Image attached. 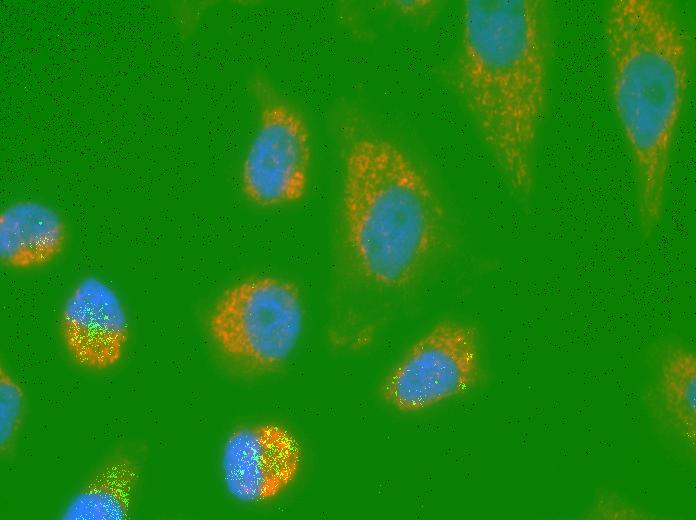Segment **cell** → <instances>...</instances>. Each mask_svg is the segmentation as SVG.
Wrapping results in <instances>:
<instances>
[{
  "mask_svg": "<svg viewBox=\"0 0 696 520\" xmlns=\"http://www.w3.org/2000/svg\"><path fill=\"white\" fill-rule=\"evenodd\" d=\"M340 132L344 277L379 293L411 289L447 241L444 202L425 170L391 138L353 116Z\"/></svg>",
  "mask_w": 696,
  "mask_h": 520,
  "instance_id": "6da1fadb",
  "label": "cell"
},
{
  "mask_svg": "<svg viewBox=\"0 0 696 520\" xmlns=\"http://www.w3.org/2000/svg\"><path fill=\"white\" fill-rule=\"evenodd\" d=\"M543 0H466L450 82L511 193L528 199L548 91Z\"/></svg>",
  "mask_w": 696,
  "mask_h": 520,
  "instance_id": "7a4b0ae2",
  "label": "cell"
},
{
  "mask_svg": "<svg viewBox=\"0 0 696 520\" xmlns=\"http://www.w3.org/2000/svg\"><path fill=\"white\" fill-rule=\"evenodd\" d=\"M604 31L613 108L631 155L640 226L648 235L662 218L692 38L668 0H613Z\"/></svg>",
  "mask_w": 696,
  "mask_h": 520,
  "instance_id": "3957f363",
  "label": "cell"
},
{
  "mask_svg": "<svg viewBox=\"0 0 696 520\" xmlns=\"http://www.w3.org/2000/svg\"><path fill=\"white\" fill-rule=\"evenodd\" d=\"M304 322L303 297L296 283L263 275L227 287L210 309L206 327L228 368L241 377L256 378L286 364Z\"/></svg>",
  "mask_w": 696,
  "mask_h": 520,
  "instance_id": "277c9868",
  "label": "cell"
},
{
  "mask_svg": "<svg viewBox=\"0 0 696 520\" xmlns=\"http://www.w3.org/2000/svg\"><path fill=\"white\" fill-rule=\"evenodd\" d=\"M483 377L478 327L444 319L392 366L379 385V395L391 409L415 413L471 392Z\"/></svg>",
  "mask_w": 696,
  "mask_h": 520,
  "instance_id": "5b68a950",
  "label": "cell"
},
{
  "mask_svg": "<svg viewBox=\"0 0 696 520\" xmlns=\"http://www.w3.org/2000/svg\"><path fill=\"white\" fill-rule=\"evenodd\" d=\"M260 95L258 124L242 162L240 185L249 202L274 208L305 195L312 139L297 109L267 90Z\"/></svg>",
  "mask_w": 696,
  "mask_h": 520,
  "instance_id": "8992f818",
  "label": "cell"
},
{
  "mask_svg": "<svg viewBox=\"0 0 696 520\" xmlns=\"http://www.w3.org/2000/svg\"><path fill=\"white\" fill-rule=\"evenodd\" d=\"M303 448L284 425L263 422L239 426L224 441L221 474L229 495L245 504H262L283 495L298 478Z\"/></svg>",
  "mask_w": 696,
  "mask_h": 520,
  "instance_id": "52a82bcc",
  "label": "cell"
},
{
  "mask_svg": "<svg viewBox=\"0 0 696 520\" xmlns=\"http://www.w3.org/2000/svg\"><path fill=\"white\" fill-rule=\"evenodd\" d=\"M59 332L66 353L77 366L103 372L122 361L130 320L116 289L90 274L79 279L64 300Z\"/></svg>",
  "mask_w": 696,
  "mask_h": 520,
  "instance_id": "ba28073f",
  "label": "cell"
},
{
  "mask_svg": "<svg viewBox=\"0 0 696 520\" xmlns=\"http://www.w3.org/2000/svg\"><path fill=\"white\" fill-rule=\"evenodd\" d=\"M67 241L65 219L45 203L20 200L0 213V260L8 268L45 267L63 253Z\"/></svg>",
  "mask_w": 696,
  "mask_h": 520,
  "instance_id": "9c48e42d",
  "label": "cell"
},
{
  "mask_svg": "<svg viewBox=\"0 0 696 520\" xmlns=\"http://www.w3.org/2000/svg\"><path fill=\"white\" fill-rule=\"evenodd\" d=\"M648 404L668 433L695 451L696 357L683 344L667 342L655 353V376Z\"/></svg>",
  "mask_w": 696,
  "mask_h": 520,
  "instance_id": "30bf717a",
  "label": "cell"
},
{
  "mask_svg": "<svg viewBox=\"0 0 696 520\" xmlns=\"http://www.w3.org/2000/svg\"><path fill=\"white\" fill-rule=\"evenodd\" d=\"M141 476V466L133 457L125 454L112 457L70 498L60 518L130 519Z\"/></svg>",
  "mask_w": 696,
  "mask_h": 520,
  "instance_id": "8fae6325",
  "label": "cell"
},
{
  "mask_svg": "<svg viewBox=\"0 0 696 520\" xmlns=\"http://www.w3.org/2000/svg\"><path fill=\"white\" fill-rule=\"evenodd\" d=\"M26 414V394L18 379L0 367V450L8 454L16 443Z\"/></svg>",
  "mask_w": 696,
  "mask_h": 520,
  "instance_id": "7c38bea8",
  "label": "cell"
},
{
  "mask_svg": "<svg viewBox=\"0 0 696 520\" xmlns=\"http://www.w3.org/2000/svg\"><path fill=\"white\" fill-rule=\"evenodd\" d=\"M386 6L399 17L415 21H431L441 11L442 2L435 0L390 1Z\"/></svg>",
  "mask_w": 696,
  "mask_h": 520,
  "instance_id": "4fadbf2b",
  "label": "cell"
},
{
  "mask_svg": "<svg viewBox=\"0 0 696 520\" xmlns=\"http://www.w3.org/2000/svg\"><path fill=\"white\" fill-rule=\"evenodd\" d=\"M594 518H645V513L622 500L604 496L593 508Z\"/></svg>",
  "mask_w": 696,
  "mask_h": 520,
  "instance_id": "5bb4252c",
  "label": "cell"
}]
</instances>
